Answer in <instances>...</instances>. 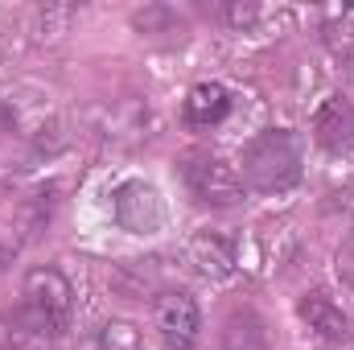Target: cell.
I'll use <instances>...</instances> for the list:
<instances>
[{
  "instance_id": "obj_1",
  "label": "cell",
  "mask_w": 354,
  "mask_h": 350,
  "mask_svg": "<svg viewBox=\"0 0 354 350\" xmlns=\"http://www.w3.org/2000/svg\"><path fill=\"white\" fill-rule=\"evenodd\" d=\"M301 174H305V149H301V136L288 132V128H264L239 153L243 190H256V194H288L301 181Z\"/></svg>"
},
{
  "instance_id": "obj_2",
  "label": "cell",
  "mask_w": 354,
  "mask_h": 350,
  "mask_svg": "<svg viewBox=\"0 0 354 350\" xmlns=\"http://www.w3.org/2000/svg\"><path fill=\"white\" fill-rule=\"evenodd\" d=\"M75 317V288L66 280L62 268H29L25 284H21V305H17V322L21 330L37 334V338H58L71 330Z\"/></svg>"
},
{
  "instance_id": "obj_3",
  "label": "cell",
  "mask_w": 354,
  "mask_h": 350,
  "mask_svg": "<svg viewBox=\"0 0 354 350\" xmlns=\"http://www.w3.org/2000/svg\"><path fill=\"white\" fill-rule=\"evenodd\" d=\"M181 181L189 190L194 202L202 206H214V210H227V206H239L243 202V177L239 165H231L227 157L210 153V149H194L181 157Z\"/></svg>"
},
{
  "instance_id": "obj_4",
  "label": "cell",
  "mask_w": 354,
  "mask_h": 350,
  "mask_svg": "<svg viewBox=\"0 0 354 350\" xmlns=\"http://www.w3.org/2000/svg\"><path fill=\"white\" fill-rule=\"evenodd\" d=\"M153 326L165 350H198L202 338V309L189 293L181 288H165L153 301Z\"/></svg>"
},
{
  "instance_id": "obj_5",
  "label": "cell",
  "mask_w": 354,
  "mask_h": 350,
  "mask_svg": "<svg viewBox=\"0 0 354 350\" xmlns=\"http://www.w3.org/2000/svg\"><path fill=\"white\" fill-rule=\"evenodd\" d=\"M111 214H115V223H120L124 231H132V235H157L161 223H165V202H161V194H157L153 181L132 177V181H120V185H115V194H111Z\"/></svg>"
},
{
  "instance_id": "obj_6",
  "label": "cell",
  "mask_w": 354,
  "mask_h": 350,
  "mask_svg": "<svg viewBox=\"0 0 354 350\" xmlns=\"http://www.w3.org/2000/svg\"><path fill=\"white\" fill-rule=\"evenodd\" d=\"M297 313H301V322H305L322 342H330V347L351 342V317H346V309H342L330 293H322V288L305 293V297L297 301Z\"/></svg>"
},
{
  "instance_id": "obj_7",
  "label": "cell",
  "mask_w": 354,
  "mask_h": 350,
  "mask_svg": "<svg viewBox=\"0 0 354 350\" xmlns=\"http://www.w3.org/2000/svg\"><path fill=\"white\" fill-rule=\"evenodd\" d=\"M313 140L326 153H346L354 149V103L346 95H330L317 116H313Z\"/></svg>"
},
{
  "instance_id": "obj_8",
  "label": "cell",
  "mask_w": 354,
  "mask_h": 350,
  "mask_svg": "<svg viewBox=\"0 0 354 350\" xmlns=\"http://www.w3.org/2000/svg\"><path fill=\"white\" fill-rule=\"evenodd\" d=\"M189 264H194L202 276H214V280L231 276L235 264H239V243H235V235L210 231V227L198 231V235L189 239Z\"/></svg>"
},
{
  "instance_id": "obj_9",
  "label": "cell",
  "mask_w": 354,
  "mask_h": 350,
  "mask_svg": "<svg viewBox=\"0 0 354 350\" xmlns=\"http://www.w3.org/2000/svg\"><path fill=\"white\" fill-rule=\"evenodd\" d=\"M231 107H235V99H231V91L223 87V83H198V87H189V95H185L181 120L189 128L206 132V128H218L231 116Z\"/></svg>"
},
{
  "instance_id": "obj_10",
  "label": "cell",
  "mask_w": 354,
  "mask_h": 350,
  "mask_svg": "<svg viewBox=\"0 0 354 350\" xmlns=\"http://www.w3.org/2000/svg\"><path fill=\"white\" fill-rule=\"evenodd\" d=\"M218 350H272L260 313H256V309H235V313L223 322Z\"/></svg>"
},
{
  "instance_id": "obj_11",
  "label": "cell",
  "mask_w": 354,
  "mask_h": 350,
  "mask_svg": "<svg viewBox=\"0 0 354 350\" xmlns=\"http://www.w3.org/2000/svg\"><path fill=\"white\" fill-rule=\"evenodd\" d=\"M91 350H140V330L132 322H107L95 338H91Z\"/></svg>"
},
{
  "instance_id": "obj_12",
  "label": "cell",
  "mask_w": 354,
  "mask_h": 350,
  "mask_svg": "<svg viewBox=\"0 0 354 350\" xmlns=\"http://www.w3.org/2000/svg\"><path fill=\"white\" fill-rule=\"evenodd\" d=\"M334 268H338V280L354 288V235L342 239V248H338V256H334Z\"/></svg>"
},
{
  "instance_id": "obj_13",
  "label": "cell",
  "mask_w": 354,
  "mask_h": 350,
  "mask_svg": "<svg viewBox=\"0 0 354 350\" xmlns=\"http://www.w3.org/2000/svg\"><path fill=\"white\" fill-rule=\"evenodd\" d=\"M218 17H223L227 25H239V29H243V25H252V21L260 17V8H256V4H218Z\"/></svg>"
},
{
  "instance_id": "obj_14",
  "label": "cell",
  "mask_w": 354,
  "mask_h": 350,
  "mask_svg": "<svg viewBox=\"0 0 354 350\" xmlns=\"http://www.w3.org/2000/svg\"><path fill=\"white\" fill-rule=\"evenodd\" d=\"M12 132H17V111H12V103L0 99V140L12 136Z\"/></svg>"
},
{
  "instance_id": "obj_15",
  "label": "cell",
  "mask_w": 354,
  "mask_h": 350,
  "mask_svg": "<svg viewBox=\"0 0 354 350\" xmlns=\"http://www.w3.org/2000/svg\"><path fill=\"white\" fill-rule=\"evenodd\" d=\"M0 350H12V334L8 330H0Z\"/></svg>"
}]
</instances>
